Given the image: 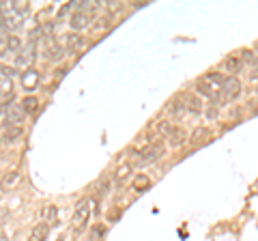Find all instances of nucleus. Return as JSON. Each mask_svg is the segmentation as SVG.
<instances>
[{"mask_svg":"<svg viewBox=\"0 0 258 241\" xmlns=\"http://www.w3.org/2000/svg\"><path fill=\"white\" fill-rule=\"evenodd\" d=\"M9 54V50H7V37H0V56Z\"/></svg>","mask_w":258,"mask_h":241,"instance_id":"a878e982","label":"nucleus"},{"mask_svg":"<svg viewBox=\"0 0 258 241\" xmlns=\"http://www.w3.org/2000/svg\"><path fill=\"white\" fill-rule=\"evenodd\" d=\"M18 179H20V174L15 172V170H11V172H7L3 179H0V194H3V192H7V190H11L15 183H18Z\"/></svg>","mask_w":258,"mask_h":241,"instance_id":"ddd939ff","label":"nucleus"},{"mask_svg":"<svg viewBox=\"0 0 258 241\" xmlns=\"http://www.w3.org/2000/svg\"><path fill=\"white\" fill-rule=\"evenodd\" d=\"M224 67L228 71H232V74H239V71L243 69V63H241L239 56H228V58L224 61Z\"/></svg>","mask_w":258,"mask_h":241,"instance_id":"2eb2a0df","label":"nucleus"},{"mask_svg":"<svg viewBox=\"0 0 258 241\" xmlns=\"http://www.w3.org/2000/svg\"><path fill=\"white\" fill-rule=\"evenodd\" d=\"M185 140H187V134L181 127H170L168 130V144L170 147H181V144H185Z\"/></svg>","mask_w":258,"mask_h":241,"instance_id":"1a4fd4ad","label":"nucleus"},{"mask_svg":"<svg viewBox=\"0 0 258 241\" xmlns=\"http://www.w3.org/2000/svg\"><path fill=\"white\" fill-rule=\"evenodd\" d=\"M185 110H189V112H194V114H198L200 110H203V103H200V99L198 97H194V95H187L185 97Z\"/></svg>","mask_w":258,"mask_h":241,"instance_id":"dca6fc26","label":"nucleus"},{"mask_svg":"<svg viewBox=\"0 0 258 241\" xmlns=\"http://www.w3.org/2000/svg\"><path fill=\"white\" fill-rule=\"evenodd\" d=\"M108 190H110V183H108V181H103L101 186H99V194H97V196H99V198H103V196L108 194Z\"/></svg>","mask_w":258,"mask_h":241,"instance_id":"b1692460","label":"nucleus"},{"mask_svg":"<svg viewBox=\"0 0 258 241\" xmlns=\"http://www.w3.org/2000/svg\"><path fill=\"white\" fill-rule=\"evenodd\" d=\"M241 63H243V65H252V67H256L258 65V54L256 52H249V50H243L241 52Z\"/></svg>","mask_w":258,"mask_h":241,"instance_id":"a211bd4d","label":"nucleus"},{"mask_svg":"<svg viewBox=\"0 0 258 241\" xmlns=\"http://www.w3.org/2000/svg\"><path fill=\"white\" fill-rule=\"evenodd\" d=\"M47 235H50V224H47V222H41V224H37V226L32 228V232H30V241H45Z\"/></svg>","mask_w":258,"mask_h":241,"instance_id":"9d476101","label":"nucleus"},{"mask_svg":"<svg viewBox=\"0 0 258 241\" xmlns=\"http://www.w3.org/2000/svg\"><path fill=\"white\" fill-rule=\"evenodd\" d=\"M56 241H64V237H62V235H60V237H58V239H56Z\"/></svg>","mask_w":258,"mask_h":241,"instance_id":"c85d7f7f","label":"nucleus"},{"mask_svg":"<svg viewBox=\"0 0 258 241\" xmlns=\"http://www.w3.org/2000/svg\"><path fill=\"white\" fill-rule=\"evenodd\" d=\"M129 174H132V166L129 164H123L118 168V170L114 172V183H123V181H127L129 179Z\"/></svg>","mask_w":258,"mask_h":241,"instance_id":"f3484780","label":"nucleus"},{"mask_svg":"<svg viewBox=\"0 0 258 241\" xmlns=\"http://www.w3.org/2000/svg\"><path fill=\"white\" fill-rule=\"evenodd\" d=\"M22 110H24V114H35V112L39 110V99L35 97V95H26V97L22 99Z\"/></svg>","mask_w":258,"mask_h":241,"instance_id":"f8f14e48","label":"nucleus"},{"mask_svg":"<svg viewBox=\"0 0 258 241\" xmlns=\"http://www.w3.org/2000/svg\"><path fill=\"white\" fill-rule=\"evenodd\" d=\"M161 153H164V142H149L147 147H144L140 153H138V166H147V164H153V162H157V159L161 157Z\"/></svg>","mask_w":258,"mask_h":241,"instance_id":"f03ea898","label":"nucleus"},{"mask_svg":"<svg viewBox=\"0 0 258 241\" xmlns=\"http://www.w3.org/2000/svg\"><path fill=\"white\" fill-rule=\"evenodd\" d=\"M91 213H93V200L91 198H86L82 200L78 207H76V211H74V230L76 232H82L86 228V224L88 220H91Z\"/></svg>","mask_w":258,"mask_h":241,"instance_id":"f257e3e1","label":"nucleus"},{"mask_svg":"<svg viewBox=\"0 0 258 241\" xmlns=\"http://www.w3.org/2000/svg\"><path fill=\"white\" fill-rule=\"evenodd\" d=\"M91 20H93V13L88 11H74L69 18V26L74 30H82L86 26H91Z\"/></svg>","mask_w":258,"mask_h":241,"instance_id":"39448f33","label":"nucleus"},{"mask_svg":"<svg viewBox=\"0 0 258 241\" xmlns=\"http://www.w3.org/2000/svg\"><path fill=\"white\" fill-rule=\"evenodd\" d=\"M45 218H47V222H56L58 220V207H47V211H45Z\"/></svg>","mask_w":258,"mask_h":241,"instance_id":"412c9836","label":"nucleus"},{"mask_svg":"<svg viewBox=\"0 0 258 241\" xmlns=\"http://www.w3.org/2000/svg\"><path fill=\"white\" fill-rule=\"evenodd\" d=\"M172 114H183V112H185V106H183V101L181 103H172Z\"/></svg>","mask_w":258,"mask_h":241,"instance_id":"393cba45","label":"nucleus"},{"mask_svg":"<svg viewBox=\"0 0 258 241\" xmlns=\"http://www.w3.org/2000/svg\"><path fill=\"white\" fill-rule=\"evenodd\" d=\"M22 82H24V88H26V91H35L37 84H39V74L30 67V69L26 71V74L22 76Z\"/></svg>","mask_w":258,"mask_h":241,"instance_id":"9b49d317","label":"nucleus"},{"mask_svg":"<svg viewBox=\"0 0 258 241\" xmlns=\"http://www.w3.org/2000/svg\"><path fill=\"white\" fill-rule=\"evenodd\" d=\"M43 56H45L47 61L56 63V61H60L62 56H64V47L60 43H56L54 39L50 37V39H47V43H45V47H43Z\"/></svg>","mask_w":258,"mask_h":241,"instance_id":"423d86ee","label":"nucleus"},{"mask_svg":"<svg viewBox=\"0 0 258 241\" xmlns=\"http://www.w3.org/2000/svg\"><path fill=\"white\" fill-rule=\"evenodd\" d=\"M103 235H106V228L101 226V224H97V226L93 228V237H97V239H101Z\"/></svg>","mask_w":258,"mask_h":241,"instance_id":"5701e85b","label":"nucleus"},{"mask_svg":"<svg viewBox=\"0 0 258 241\" xmlns=\"http://www.w3.org/2000/svg\"><path fill=\"white\" fill-rule=\"evenodd\" d=\"M0 196H3V194H0Z\"/></svg>","mask_w":258,"mask_h":241,"instance_id":"7c9ffc66","label":"nucleus"},{"mask_svg":"<svg viewBox=\"0 0 258 241\" xmlns=\"http://www.w3.org/2000/svg\"><path fill=\"white\" fill-rule=\"evenodd\" d=\"M0 7H3V5H0Z\"/></svg>","mask_w":258,"mask_h":241,"instance_id":"c756f323","label":"nucleus"},{"mask_svg":"<svg viewBox=\"0 0 258 241\" xmlns=\"http://www.w3.org/2000/svg\"><path fill=\"white\" fill-rule=\"evenodd\" d=\"M13 76H15V69H13V67L0 65V78H7V80H11Z\"/></svg>","mask_w":258,"mask_h":241,"instance_id":"4be33fe9","label":"nucleus"},{"mask_svg":"<svg viewBox=\"0 0 258 241\" xmlns=\"http://www.w3.org/2000/svg\"><path fill=\"white\" fill-rule=\"evenodd\" d=\"M241 95V82L235 76H224V82L220 86V103L237 99Z\"/></svg>","mask_w":258,"mask_h":241,"instance_id":"7ed1b4c3","label":"nucleus"},{"mask_svg":"<svg viewBox=\"0 0 258 241\" xmlns=\"http://www.w3.org/2000/svg\"><path fill=\"white\" fill-rule=\"evenodd\" d=\"M24 110L20 103H7V110H5V125L7 127H22V120H24Z\"/></svg>","mask_w":258,"mask_h":241,"instance_id":"20e7f679","label":"nucleus"},{"mask_svg":"<svg viewBox=\"0 0 258 241\" xmlns=\"http://www.w3.org/2000/svg\"><path fill=\"white\" fill-rule=\"evenodd\" d=\"M132 186H134L136 192H142L144 188H149V186H151V181H149V176H147V174H138V176L134 179Z\"/></svg>","mask_w":258,"mask_h":241,"instance_id":"6ab92c4d","label":"nucleus"},{"mask_svg":"<svg viewBox=\"0 0 258 241\" xmlns=\"http://www.w3.org/2000/svg\"><path fill=\"white\" fill-rule=\"evenodd\" d=\"M22 134H24L22 127H7L5 134H3V140H5L7 144H15V142H20Z\"/></svg>","mask_w":258,"mask_h":241,"instance_id":"4468645a","label":"nucleus"},{"mask_svg":"<svg viewBox=\"0 0 258 241\" xmlns=\"http://www.w3.org/2000/svg\"><path fill=\"white\" fill-rule=\"evenodd\" d=\"M0 26L13 33V30H18V28L22 26V18H20V15H15V13L9 9V13H7V15L0 13Z\"/></svg>","mask_w":258,"mask_h":241,"instance_id":"6e6552de","label":"nucleus"},{"mask_svg":"<svg viewBox=\"0 0 258 241\" xmlns=\"http://www.w3.org/2000/svg\"><path fill=\"white\" fill-rule=\"evenodd\" d=\"M0 241H9V237H7V235H0Z\"/></svg>","mask_w":258,"mask_h":241,"instance_id":"cd10ccee","label":"nucleus"},{"mask_svg":"<svg viewBox=\"0 0 258 241\" xmlns=\"http://www.w3.org/2000/svg\"><path fill=\"white\" fill-rule=\"evenodd\" d=\"M249 80H252V82H258V67L254 69V74H252V76H249Z\"/></svg>","mask_w":258,"mask_h":241,"instance_id":"bb28decb","label":"nucleus"},{"mask_svg":"<svg viewBox=\"0 0 258 241\" xmlns=\"http://www.w3.org/2000/svg\"><path fill=\"white\" fill-rule=\"evenodd\" d=\"M86 45V39L82 35H78V33H69V35H64V52H80L82 47Z\"/></svg>","mask_w":258,"mask_h":241,"instance_id":"0eeeda50","label":"nucleus"},{"mask_svg":"<svg viewBox=\"0 0 258 241\" xmlns=\"http://www.w3.org/2000/svg\"><path fill=\"white\" fill-rule=\"evenodd\" d=\"M22 47V39L15 37V35H7V50L9 52H20Z\"/></svg>","mask_w":258,"mask_h":241,"instance_id":"aec40b11","label":"nucleus"}]
</instances>
